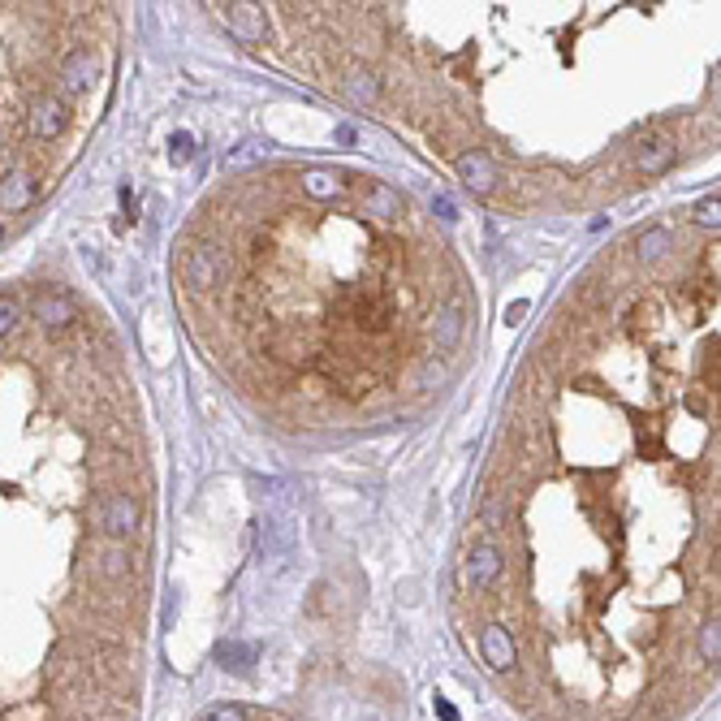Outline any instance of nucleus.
<instances>
[{
    "label": "nucleus",
    "instance_id": "obj_1",
    "mask_svg": "<svg viewBox=\"0 0 721 721\" xmlns=\"http://www.w3.org/2000/svg\"><path fill=\"white\" fill-rule=\"evenodd\" d=\"M91 523H95V532H104V540L126 544L143 527V501L134 493H126V488L104 493L100 501H95V510H91Z\"/></svg>",
    "mask_w": 721,
    "mask_h": 721
},
{
    "label": "nucleus",
    "instance_id": "obj_2",
    "mask_svg": "<svg viewBox=\"0 0 721 721\" xmlns=\"http://www.w3.org/2000/svg\"><path fill=\"white\" fill-rule=\"evenodd\" d=\"M501 570H506V557H501L497 540H493V536H480V540L471 544V553H467V566H462V575H467V588H471L475 596L493 592L497 579H501Z\"/></svg>",
    "mask_w": 721,
    "mask_h": 721
},
{
    "label": "nucleus",
    "instance_id": "obj_3",
    "mask_svg": "<svg viewBox=\"0 0 721 721\" xmlns=\"http://www.w3.org/2000/svg\"><path fill=\"white\" fill-rule=\"evenodd\" d=\"M70 126V104L61 100L57 91H48V95H35L31 108H26V130L35 134V139H57V134Z\"/></svg>",
    "mask_w": 721,
    "mask_h": 721
},
{
    "label": "nucleus",
    "instance_id": "obj_4",
    "mask_svg": "<svg viewBox=\"0 0 721 721\" xmlns=\"http://www.w3.org/2000/svg\"><path fill=\"white\" fill-rule=\"evenodd\" d=\"M31 320L39 324V329H48V333H61V329H70V324L78 320V307L61 290H39L31 298Z\"/></svg>",
    "mask_w": 721,
    "mask_h": 721
},
{
    "label": "nucleus",
    "instance_id": "obj_5",
    "mask_svg": "<svg viewBox=\"0 0 721 721\" xmlns=\"http://www.w3.org/2000/svg\"><path fill=\"white\" fill-rule=\"evenodd\" d=\"M678 160V139L670 130H652L644 134V143H639V152H635V169L644 173V178H652V173H665Z\"/></svg>",
    "mask_w": 721,
    "mask_h": 721
},
{
    "label": "nucleus",
    "instance_id": "obj_6",
    "mask_svg": "<svg viewBox=\"0 0 721 721\" xmlns=\"http://www.w3.org/2000/svg\"><path fill=\"white\" fill-rule=\"evenodd\" d=\"M480 652H484L488 670H497V674H510V670H514V661H519L514 635L501 627V622H488V627L480 631Z\"/></svg>",
    "mask_w": 721,
    "mask_h": 721
},
{
    "label": "nucleus",
    "instance_id": "obj_7",
    "mask_svg": "<svg viewBox=\"0 0 721 721\" xmlns=\"http://www.w3.org/2000/svg\"><path fill=\"white\" fill-rule=\"evenodd\" d=\"M39 199V178L31 169H9L0 178V212H26Z\"/></svg>",
    "mask_w": 721,
    "mask_h": 721
},
{
    "label": "nucleus",
    "instance_id": "obj_8",
    "mask_svg": "<svg viewBox=\"0 0 721 721\" xmlns=\"http://www.w3.org/2000/svg\"><path fill=\"white\" fill-rule=\"evenodd\" d=\"M454 165H458V178L467 182V186L475 190V195H493L497 186H506V182H501V169H497L484 152H462V156L454 160Z\"/></svg>",
    "mask_w": 721,
    "mask_h": 721
},
{
    "label": "nucleus",
    "instance_id": "obj_9",
    "mask_svg": "<svg viewBox=\"0 0 721 721\" xmlns=\"http://www.w3.org/2000/svg\"><path fill=\"white\" fill-rule=\"evenodd\" d=\"M95 83V57L91 48H74L70 57L61 61V91L65 95H83Z\"/></svg>",
    "mask_w": 721,
    "mask_h": 721
},
{
    "label": "nucleus",
    "instance_id": "obj_10",
    "mask_svg": "<svg viewBox=\"0 0 721 721\" xmlns=\"http://www.w3.org/2000/svg\"><path fill=\"white\" fill-rule=\"evenodd\" d=\"M182 272H186V285L190 290H212L216 285V272H221V255L208 251V247H195L182 260Z\"/></svg>",
    "mask_w": 721,
    "mask_h": 721
},
{
    "label": "nucleus",
    "instance_id": "obj_11",
    "mask_svg": "<svg viewBox=\"0 0 721 721\" xmlns=\"http://www.w3.org/2000/svg\"><path fill=\"white\" fill-rule=\"evenodd\" d=\"M363 208L372 212L376 221H398L406 212V203H402L398 190L385 186V182H363Z\"/></svg>",
    "mask_w": 721,
    "mask_h": 721
},
{
    "label": "nucleus",
    "instance_id": "obj_12",
    "mask_svg": "<svg viewBox=\"0 0 721 721\" xmlns=\"http://www.w3.org/2000/svg\"><path fill=\"white\" fill-rule=\"evenodd\" d=\"M134 570V557L126 544H117V540H108L100 553H95V575H100L104 583H121Z\"/></svg>",
    "mask_w": 721,
    "mask_h": 721
},
{
    "label": "nucleus",
    "instance_id": "obj_13",
    "mask_svg": "<svg viewBox=\"0 0 721 721\" xmlns=\"http://www.w3.org/2000/svg\"><path fill=\"white\" fill-rule=\"evenodd\" d=\"M225 26L242 39V44H260L264 39V13L255 5H229L225 9Z\"/></svg>",
    "mask_w": 721,
    "mask_h": 721
},
{
    "label": "nucleus",
    "instance_id": "obj_14",
    "mask_svg": "<svg viewBox=\"0 0 721 721\" xmlns=\"http://www.w3.org/2000/svg\"><path fill=\"white\" fill-rule=\"evenodd\" d=\"M432 337H437L441 350H454L462 342V307L458 303H445L437 307V320H432Z\"/></svg>",
    "mask_w": 721,
    "mask_h": 721
},
{
    "label": "nucleus",
    "instance_id": "obj_15",
    "mask_svg": "<svg viewBox=\"0 0 721 721\" xmlns=\"http://www.w3.org/2000/svg\"><path fill=\"white\" fill-rule=\"evenodd\" d=\"M298 186H303V195H311V199H333L337 190H342V173H333V169H303V173H298Z\"/></svg>",
    "mask_w": 721,
    "mask_h": 721
},
{
    "label": "nucleus",
    "instance_id": "obj_16",
    "mask_svg": "<svg viewBox=\"0 0 721 721\" xmlns=\"http://www.w3.org/2000/svg\"><path fill=\"white\" fill-rule=\"evenodd\" d=\"M342 91H346V100H355L359 108H367V104H376L380 100V78L372 74V70H355L342 83Z\"/></svg>",
    "mask_w": 721,
    "mask_h": 721
},
{
    "label": "nucleus",
    "instance_id": "obj_17",
    "mask_svg": "<svg viewBox=\"0 0 721 721\" xmlns=\"http://www.w3.org/2000/svg\"><path fill=\"white\" fill-rule=\"evenodd\" d=\"M635 247H639V260H665V255H674V234L670 229H644Z\"/></svg>",
    "mask_w": 721,
    "mask_h": 721
},
{
    "label": "nucleus",
    "instance_id": "obj_18",
    "mask_svg": "<svg viewBox=\"0 0 721 721\" xmlns=\"http://www.w3.org/2000/svg\"><path fill=\"white\" fill-rule=\"evenodd\" d=\"M18 324H22V303H18V298L0 294V337H9Z\"/></svg>",
    "mask_w": 721,
    "mask_h": 721
},
{
    "label": "nucleus",
    "instance_id": "obj_19",
    "mask_svg": "<svg viewBox=\"0 0 721 721\" xmlns=\"http://www.w3.org/2000/svg\"><path fill=\"white\" fill-rule=\"evenodd\" d=\"M700 657H704V665H713L717 670V614L700 627Z\"/></svg>",
    "mask_w": 721,
    "mask_h": 721
},
{
    "label": "nucleus",
    "instance_id": "obj_20",
    "mask_svg": "<svg viewBox=\"0 0 721 721\" xmlns=\"http://www.w3.org/2000/svg\"><path fill=\"white\" fill-rule=\"evenodd\" d=\"M203 721H247V713H242L238 704H221V709H212Z\"/></svg>",
    "mask_w": 721,
    "mask_h": 721
},
{
    "label": "nucleus",
    "instance_id": "obj_21",
    "mask_svg": "<svg viewBox=\"0 0 721 721\" xmlns=\"http://www.w3.org/2000/svg\"><path fill=\"white\" fill-rule=\"evenodd\" d=\"M221 661H238V665H247V661H251V648H221Z\"/></svg>",
    "mask_w": 721,
    "mask_h": 721
},
{
    "label": "nucleus",
    "instance_id": "obj_22",
    "mask_svg": "<svg viewBox=\"0 0 721 721\" xmlns=\"http://www.w3.org/2000/svg\"><path fill=\"white\" fill-rule=\"evenodd\" d=\"M0 238H5V225H0Z\"/></svg>",
    "mask_w": 721,
    "mask_h": 721
}]
</instances>
